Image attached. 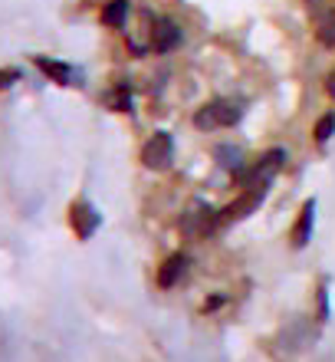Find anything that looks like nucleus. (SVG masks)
I'll return each mask as SVG.
<instances>
[{"mask_svg": "<svg viewBox=\"0 0 335 362\" xmlns=\"http://www.w3.org/2000/svg\"><path fill=\"white\" fill-rule=\"evenodd\" d=\"M69 228L76 230L79 240H89L102 228V214H99V208L92 201L79 198V201H73V208H69Z\"/></svg>", "mask_w": 335, "mask_h": 362, "instance_id": "4", "label": "nucleus"}, {"mask_svg": "<svg viewBox=\"0 0 335 362\" xmlns=\"http://www.w3.org/2000/svg\"><path fill=\"white\" fill-rule=\"evenodd\" d=\"M132 86L128 83H118V86H112L106 93V105L112 109V112H132Z\"/></svg>", "mask_w": 335, "mask_h": 362, "instance_id": "13", "label": "nucleus"}, {"mask_svg": "<svg viewBox=\"0 0 335 362\" xmlns=\"http://www.w3.org/2000/svg\"><path fill=\"white\" fill-rule=\"evenodd\" d=\"M142 165L148 172H168L174 165V139L171 132H152L142 145Z\"/></svg>", "mask_w": 335, "mask_h": 362, "instance_id": "3", "label": "nucleus"}, {"mask_svg": "<svg viewBox=\"0 0 335 362\" xmlns=\"http://www.w3.org/2000/svg\"><path fill=\"white\" fill-rule=\"evenodd\" d=\"M214 162L221 165L227 175H237V178L247 172V158H243V148H240V145H233V142L217 145V148H214Z\"/></svg>", "mask_w": 335, "mask_h": 362, "instance_id": "11", "label": "nucleus"}, {"mask_svg": "<svg viewBox=\"0 0 335 362\" xmlns=\"http://www.w3.org/2000/svg\"><path fill=\"white\" fill-rule=\"evenodd\" d=\"M20 79V69H0V89L4 86H13Z\"/></svg>", "mask_w": 335, "mask_h": 362, "instance_id": "16", "label": "nucleus"}, {"mask_svg": "<svg viewBox=\"0 0 335 362\" xmlns=\"http://www.w3.org/2000/svg\"><path fill=\"white\" fill-rule=\"evenodd\" d=\"M312 135H316V142H319V145H326L329 139L335 135V112L319 115V122H316V129H312Z\"/></svg>", "mask_w": 335, "mask_h": 362, "instance_id": "15", "label": "nucleus"}, {"mask_svg": "<svg viewBox=\"0 0 335 362\" xmlns=\"http://www.w3.org/2000/svg\"><path fill=\"white\" fill-rule=\"evenodd\" d=\"M312 230H316V201H306L303 208H299V218L289 230V240H293V247L303 250L312 240Z\"/></svg>", "mask_w": 335, "mask_h": 362, "instance_id": "9", "label": "nucleus"}, {"mask_svg": "<svg viewBox=\"0 0 335 362\" xmlns=\"http://www.w3.org/2000/svg\"><path fill=\"white\" fill-rule=\"evenodd\" d=\"M221 228V211L211 208H191L188 214H181V234H188L191 240L207 238L211 230Z\"/></svg>", "mask_w": 335, "mask_h": 362, "instance_id": "5", "label": "nucleus"}, {"mask_svg": "<svg viewBox=\"0 0 335 362\" xmlns=\"http://www.w3.org/2000/svg\"><path fill=\"white\" fill-rule=\"evenodd\" d=\"M33 63H37L39 73H43L49 83H56V86H76L79 83V69L56 57H33Z\"/></svg>", "mask_w": 335, "mask_h": 362, "instance_id": "8", "label": "nucleus"}, {"mask_svg": "<svg viewBox=\"0 0 335 362\" xmlns=\"http://www.w3.org/2000/svg\"><path fill=\"white\" fill-rule=\"evenodd\" d=\"M326 89H329V95H332V99H335V69H332V73H329V76H326Z\"/></svg>", "mask_w": 335, "mask_h": 362, "instance_id": "17", "label": "nucleus"}, {"mask_svg": "<svg viewBox=\"0 0 335 362\" xmlns=\"http://www.w3.org/2000/svg\"><path fill=\"white\" fill-rule=\"evenodd\" d=\"M132 20V0H109L102 7V23L112 30H125Z\"/></svg>", "mask_w": 335, "mask_h": 362, "instance_id": "12", "label": "nucleus"}, {"mask_svg": "<svg viewBox=\"0 0 335 362\" xmlns=\"http://www.w3.org/2000/svg\"><path fill=\"white\" fill-rule=\"evenodd\" d=\"M283 162H286V152H283V148H269V152L260 155L253 165H247V172L240 175L237 181L243 188H269V181L279 175Z\"/></svg>", "mask_w": 335, "mask_h": 362, "instance_id": "2", "label": "nucleus"}, {"mask_svg": "<svg viewBox=\"0 0 335 362\" xmlns=\"http://www.w3.org/2000/svg\"><path fill=\"white\" fill-rule=\"evenodd\" d=\"M188 267H191V257H188V254H181V250H178V254H171V257L158 267V286H162V290L178 286L184 276H188Z\"/></svg>", "mask_w": 335, "mask_h": 362, "instance_id": "10", "label": "nucleus"}, {"mask_svg": "<svg viewBox=\"0 0 335 362\" xmlns=\"http://www.w3.org/2000/svg\"><path fill=\"white\" fill-rule=\"evenodd\" d=\"M316 37L322 47H335V10H329V13H322L319 17V30Z\"/></svg>", "mask_w": 335, "mask_h": 362, "instance_id": "14", "label": "nucleus"}, {"mask_svg": "<svg viewBox=\"0 0 335 362\" xmlns=\"http://www.w3.org/2000/svg\"><path fill=\"white\" fill-rule=\"evenodd\" d=\"M154 13L152 10H142L138 13V23L128 20V27H125V40H128V49H132L135 57H145V53H152V33H154Z\"/></svg>", "mask_w": 335, "mask_h": 362, "instance_id": "6", "label": "nucleus"}, {"mask_svg": "<svg viewBox=\"0 0 335 362\" xmlns=\"http://www.w3.org/2000/svg\"><path fill=\"white\" fill-rule=\"evenodd\" d=\"M243 119V103L240 99H211L197 105L194 112V129L197 132H217V129H233Z\"/></svg>", "mask_w": 335, "mask_h": 362, "instance_id": "1", "label": "nucleus"}, {"mask_svg": "<svg viewBox=\"0 0 335 362\" xmlns=\"http://www.w3.org/2000/svg\"><path fill=\"white\" fill-rule=\"evenodd\" d=\"M181 27L174 23L171 17H158L154 20V33H152V53H158V57H164V53H171V49L181 47Z\"/></svg>", "mask_w": 335, "mask_h": 362, "instance_id": "7", "label": "nucleus"}]
</instances>
